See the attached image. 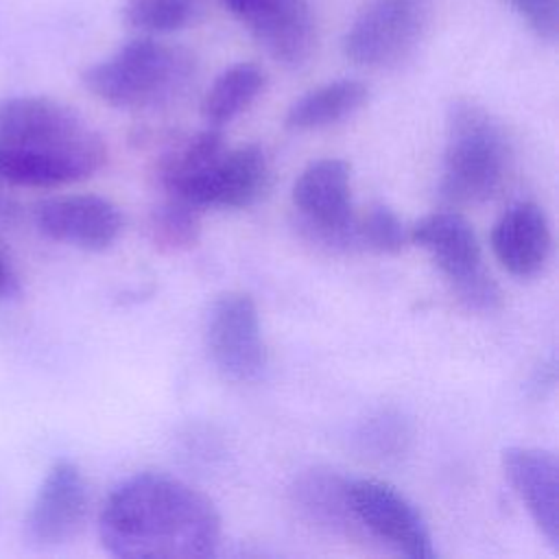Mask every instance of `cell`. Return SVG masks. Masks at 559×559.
<instances>
[{
    "label": "cell",
    "mask_w": 559,
    "mask_h": 559,
    "mask_svg": "<svg viewBox=\"0 0 559 559\" xmlns=\"http://www.w3.org/2000/svg\"><path fill=\"white\" fill-rule=\"evenodd\" d=\"M98 537L109 555L122 559H205L221 544V515L186 480L142 472L107 496Z\"/></svg>",
    "instance_id": "6da1fadb"
},
{
    "label": "cell",
    "mask_w": 559,
    "mask_h": 559,
    "mask_svg": "<svg viewBox=\"0 0 559 559\" xmlns=\"http://www.w3.org/2000/svg\"><path fill=\"white\" fill-rule=\"evenodd\" d=\"M107 159L100 133L48 96L0 103V186L50 190L83 181Z\"/></svg>",
    "instance_id": "7a4b0ae2"
},
{
    "label": "cell",
    "mask_w": 559,
    "mask_h": 559,
    "mask_svg": "<svg viewBox=\"0 0 559 559\" xmlns=\"http://www.w3.org/2000/svg\"><path fill=\"white\" fill-rule=\"evenodd\" d=\"M511 159V140L489 109L467 98L450 103L439 179V194L445 201H489L504 186Z\"/></svg>",
    "instance_id": "3957f363"
},
{
    "label": "cell",
    "mask_w": 559,
    "mask_h": 559,
    "mask_svg": "<svg viewBox=\"0 0 559 559\" xmlns=\"http://www.w3.org/2000/svg\"><path fill=\"white\" fill-rule=\"evenodd\" d=\"M190 76V57L153 35L124 41L81 74L85 90L116 109H142L170 98Z\"/></svg>",
    "instance_id": "277c9868"
},
{
    "label": "cell",
    "mask_w": 559,
    "mask_h": 559,
    "mask_svg": "<svg viewBox=\"0 0 559 559\" xmlns=\"http://www.w3.org/2000/svg\"><path fill=\"white\" fill-rule=\"evenodd\" d=\"M170 199L197 210H245L258 203L271 183L266 155L255 144L221 148L159 179Z\"/></svg>",
    "instance_id": "5b68a950"
},
{
    "label": "cell",
    "mask_w": 559,
    "mask_h": 559,
    "mask_svg": "<svg viewBox=\"0 0 559 559\" xmlns=\"http://www.w3.org/2000/svg\"><path fill=\"white\" fill-rule=\"evenodd\" d=\"M408 240L430 253L467 310L491 314L502 306L500 286L485 269L478 236L465 216L450 210L432 212L411 227Z\"/></svg>",
    "instance_id": "8992f818"
},
{
    "label": "cell",
    "mask_w": 559,
    "mask_h": 559,
    "mask_svg": "<svg viewBox=\"0 0 559 559\" xmlns=\"http://www.w3.org/2000/svg\"><path fill=\"white\" fill-rule=\"evenodd\" d=\"M424 26L421 0H367L345 31L341 50L358 68H393L413 55Z\"/></svg>",
    "instance_id": "52a82bcc"
},
{
    "label": "cell",
    "mask_w": 559,
    "mask_h": 559,
    "mask_svg": "<svg viewBox=\"0 0 559 559\" xmlns=\"http://www.w3.org/2000/svg\"><path fill=\"white\" fill-rule=\"evenodd\" d=\"M293 205L301 225L330 249H356L352 210V168L345 159L323 157L308 164L293 183Z\"/></svg>",
    "instance_id": "ba28073f"
},
{
    "label": "cell",
    "mask_w": 559,
    "mask_h": 559,
    "mask_svg": "<svg viewBox=\"0 0 559 559\" xmlns=\"http://www.w3.org/2000/svg\"><path fill=\"white\" fill-rule=\"evenodd\" d=\"M205 347L218 373L231 382H253L264 373L266 347L251 295L229 290L214 299L205 323Z\"/></svg>",
    "instance_id": "9c48e42d"
},
{
    "label": "cell",
    "mask_w": 559,
    "mask_h": 559,
    "mask_svg": "<svg viewBox=\"0 0 559 559\" xmlns=\"http://www.w3.org/2000/svg\"><path fill=\"white\" fill-rule=\"evenodd\" d=\"M352 513L365 531L411 559H435L432 535L417 507L393 485L376 478H347Z\"/></svg>",
    "instance_id": "30bf717a"
},
{
    "label": "cell",
    "mask_w": 559,
    "mask_h": 559,
    "mask_svg": "<svg viewBox=\"0 0 559 559\" xmlns=\"http://www.w3.org/2000/svg\"><path fill=\"white\" fill-rule=\"evenodd\" d=\"M90 513V491L81 467L57 459L44 474L24 515V542L33 548H57L72 542Z\"/></svg>",
    "instance_id": "8fae6325"
},
{
    "label": "cell",
    "mask_w": 559,
    "mask_h": 559,
    "mask_svg": "<svg viewBox=\"0 0 559 559\" xmlns=\"http://www.w3.org/2000/svg\"><path fill=\"white\" fill-rule=\"evenodd\" d=\"M264 52L284 68L304 66L317 46L308 0H221Z\"/></svg>",
    "instance_id": "7c38bea8"
},
{
    "label": "cell",
    "mask_w": 559,
    "mask_h": 559,
    "mask_svg": "<svg viewBox=\"0 0 559 559\" xmlns=\"http://www.w3.org/2000/svg\"><path fill=\"white\" fill-rule=\"evenodd\" d=\"M33 221L46 238L83 249L105 251L122 231V212L98 194H59L44 199L33 210Z\"/></svg>",
    "instance_id": "4fadbf2b"
},
{
    "label": "cell",
    "mask_w": 559,
    "mask_h": 559,
    "mask_svg": "<svg viewBox=\"0 0 559 559\" xmlns=\"http://www.w3.org/2000/svg\"><path fill=\"white\" fill-rule=\"evenodd\" d=\"M502 472L526 507L531 520L559 548V463L557 456L542 448L509 445L502 450Z\"/></svg>",
    "instance_id": "5bb4252c"
},
{
    "label": "cell",
    "mask_w": 559,
    "mask_h": 559,
    "mask_svg": "<svg viewBox=\"0 0 559 559\" xmlns=\"http://www.w3.org/2000/svg\"><path fill=\"white\" fill-rule=\"evenodd\" d=\"M491 249L500 266L511 275H537L546 266L552 249L546 212L533 201L509 205L491 229Z\"/></svg>",
    "instance_id": "9a60e30c"
},
{
    "label": "cell",
    "mask_w": 559,
    "mask_h": 559,
    "mask_svg": "<svg viewBox=\"0 0 559 559\" xmlns=\"http://www.w3.org/2000/svg\"><path fill=\"white\" fill-rule=\"evenodd\" d=\"M290 500L304 520L330 531H352L358 526L349 498L347 478L330 469H308L290 487Z\"/></svg>",
    "instance_id": "2e32d148"
},
{
    "label": "cell",
    "mask_w": 559,
    "mask_h": 559,
    "mask_svg": "<svg viewBox=\"0 0 559 559\" xmlns=\"http://www.w3.org/2000/svg\"><path fill=\"white\" fill-rule=\"evenodd\" d=\"M369 100V87L358 79H336L299 96L286 111L284 124L293 131H312L336 124Z\"/></svg>",
    "instance_id": "e0dca14e"
},
{
    "label": "cell",
    "mask_w": 559,
    "mask_h": 559,
    "mask_svg": "<svg viewBox=\"0 0 559 559\" xmlns=\"http://www.w3.org/2000/svg\"><path fill=\"white\" fill-rule=\"evenodd\" d=\"M266 74L253 61H238L225 68L201 100V116L207 127H225L240 116L264 90Z\"/></svg>",
    "instance_id": "ac0fdd59"
},
{
    "label": "cell",
    "mask_w": 559,
    "mask_h": 559,
    "mask_svg": "<svg viewBox=\"0 0 559 559\" xmlns=\"http://www.w3.org/2000/svg\"><path fill=\"white\" fill-rule=\"evenodd\" d=\"M413 441V424L411 419L395 411L382 408L360 421L354 432V443L358 452L367 459L389 463L400 461Z\"/></svg>",
    "instance_id": "d6986e66"
},
{
    "label": "cell",
    "mask_w": 559,
    "mask_h": 559,
    "mask_svg": "<svg viewBox=\"0 0 559 559\" xmlns=\"http://www.w3.org/2000/svg\"><path fill=\"white\" fill-rule=\"evenodd\" d=\"M199 13V0H124L122 20L142 35H162L186 28Z\"/></svg>",
    "instance_id": "ffe728a7"
},
{
    "label": "cell",
    "mask_w": 559,
    "mask_h": 559,
    "mask_svg": "<svg viewBox=\"0 0 559 559\" xmlns=\"http://www.w3.org/2000/svg\"><path fill=\"white\" fill-rule=\"evenodd\" d=\"M199 234V210L183 201L168 199L148 216L151 242L162 251H186L197 245Z\"/></svg>",
    "instance_id": "44dd1931"
},
{
    "label": "cell",
    "mask_w": 559,
    "mask_h": 559,
    "mask_svg": "<svg viewBox=\"0 0 559 559\" xmlns=\"http://www.w3.org/2000/svg\"><path fill=\"white\" fill-rule=\"evenodd\" d=\"M354 234L356 249L376 253H397L408 240L404 223L384 203H373L360 216H354Z\"/></svg>",
    "instance_id": "7402d4cb"
},
{
    "label": "cell",
    "mask_w": 559,
    "mask_h": 559,
    "mask_svg": "<svg viewBox=\"0 0 559 559\" xmlns=\"http://www.w3.org/2000/svg\"><path fill=\"white\" fill-rule=\"evenodd\" d=\"M539 39L555 44L559 37V0H502Z\"/></svg>",
    "instance_id": "603a6c76"
},
{
    "label": "cell",
    "mask_w": 559,
    "mask_h": 559,
    "mask_svg": "<svg viewBox=\"0 0 559 559\" xmlns=\"http://www.w3.org/2000/svg\"><path fill=\"white\" fill-rule=\"evenodd\" d=\"M20 293V277L11 264V260L0 251V299L15 297Z\"/></svg>",
    "instance_id": "cb8c5ba5"
},
{
    "label": "cell",
    "mask_w": 559,
    "mask_h": 559,
    "mask_svg": "<svg viewBox=\"0 0 559 559\" xmlns=\"http://www.w3.org/2000/svg\"><path fill=\"white\" fill-rule=\"evenodd\" d=\"M20 214H22L20 203H17L13 197H9V194L0 192V223H9V225H13V223H17Z\"/></svg>",
    "instance_id": "d4e9b609"
}]
</instances>
